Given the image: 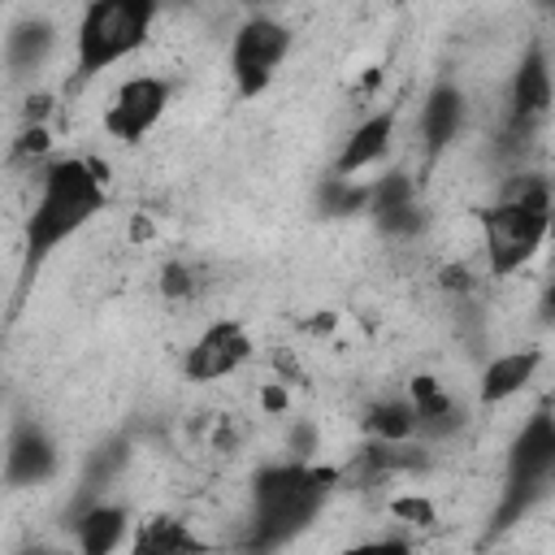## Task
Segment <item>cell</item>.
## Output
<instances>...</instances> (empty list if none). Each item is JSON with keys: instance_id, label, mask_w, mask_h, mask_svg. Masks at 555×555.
I'll list each match as a JSON object with an SVG mask.
<instances>
[{"instance_id": "18", "label": "cell", "mask_w": 555, "mask_h": 555, "mask_svg": "<svg viewBox=\"0 0 555 555\" xmlns=\"http://www.w3.org/2000/svg\"><path fill=\"white\" fill-rule=\"evenodd\" d=\"M364 429L373 434V442H416V408L408 395L399 399H377L364 416Z\"/></svg>"}, {"instance_id": "19", "label": "cell", "mask_w": 555, "mask_h": 555, "mask_svg": "<svg viewBox=\"0 0 555 555\" xmlns=\"http://www.w3.org/2000/svg\"><path fill=\"white\" fill-rule=\"evenodd\" d=\"M369 199H373V186H360V182L338 178V173H330V178L321 182V191H317V204H321L325 217L360 212V208H369Z\"/></svg>"}, {"instance_id": "15", "label": "cell", "mask_w": 555, "mask_h": 555, "mask_svg": "<svg viewBox=\"0 0 555 555\" xmlns=\"http://www.w3.org/2000/svg\"><path fill=\"white\" fill-rule=\"evenodd\" d=\"M390 139H395V108H382V113L364 117V121L347 134V143H343V152H338V160H334V173H338V178H351V173L377 165V160L390 152Z\"/></svg>"}, {"instance_id": "10", "label": "cell", "mask_w": 555, "mask_h": 555, "mask_svg": "<svg viewBox=\"0 0 555 555\" xmlns=\"http://www.w3.org/2000/svg\"><path fill=\"white\" fill-rule=\"evenodd\" d=\"M56 442L39 421H13L9 442H4V486L22 490V486H39L56 473Z\"/></svg>"}, {"instance_id": "14", "label": "cell", "mask_w": 555, "mask_h": 555, "mask_svg": "<svg viewBox=\"0 0 555 555\" xmlns=\"http://www.w3.org/2000/svg\"><path fill=\"white\" fill-rule=\"evenodd\" d=\"M130 533V516L121 503H82L74 512V542H78V555H113Z\"/></svg>"}, {"instance_id": "11", "label": "cell", "mask_w": 555, "mask_h": 555, "mask_svg": "<svg viewBox=\"0 0 555 555\" xmlns=\"http://www.w3.org/2000/svg\"><path fill=\"white\" fill-rule=\"evenodd\" d=\"M464 117H468V100H464L460 82L438 78V82L429 87L425 104H421V147H425V156H429V160H434V156H442V152L460 139Z\"/></svg>"}, {"instance_id": "7", "label": "cell", "mask_w": 555, "mask_h": 555, "mask_svg": "<svg viewBox=\"0 0 555 555\" xmlns=\"http://www.w3.org/2000/svg\"><path fill=\"white\" fill-rule=\"evenodd\" d=\"M169 100H173V87H169L165 78H156V74H134V78H126V82L113 91V100H108V108H104V130H108L113 139H121V143H139V139L165 117Z\"/></svg>"}, {"instance_id": "21", "label": "cell", "mask_w": 555, "mask_h": 555, "mask_svg": "<svg viewBox=\"0 0 555 555\" xmlns=\"http://www.w3.org/2000/svg\"><path fill=\"white\" fill-rule=\"evenodd\" d=\"M195 291H199V278H195V269H191V264L169 260V264L160 269V295H165V299L182 304V299H191Z\"/></svg>"}, {"instance_id": "25", "label": "cell", "mask_w": 555, "mask_h": 555, "mask_svg": "<svg viewBox=\"0 0 555 555\" xmlns=\"http://www.w3.org/2000/svg\"><path fill=\"white\" fill-rule=\"evenodd\" d=\"M542 312L555 321V282H551V286H546V295H542Z\"/></svg>"}, {"instance_id": "6", "label": "cell", "mask_w": 555, "mask_h": 555, "mask_svg": "<svg viewBox=\"0 0 555 555\" xmlns=\"http://www.w3.org/2000/svg\"><path fill=\"white\" fill-rule=\"evenodd\" d=\"M291 26L269 17V13H251L243 17V26L234 30L230 39V74H234V87L238 95H260L273 74L282 69V61L291 56Z\"/></svg>"}, {"instance_id": "13", "label": "cell", "mask_w": 555, "mask_h": 555, "mask_svg": "<svg viewBox=\"0 0 555 555\" xmlns=\"http://www.w3.org/2000/svg\"><path fill=\"white\" fill-rule=\"evenodd\" d=\"M538 369H542V347H516V351H503V356H494V360L481 369L477 399H481L486 408L507 403V399H516V395L538 377Z\"/></svg>"}, {"instance_id": "12", "label": "cell", "mask_w": 555, "mask_h": 555, "mask_svg": "<svg viewBox=\"0 0 555 555\" xmlns=\"http://www.w3.org/2000/svg\"><path fill=\"white\" fill-rule=\"evenodd\" d=\"M408 399L416 408V442H438V438H451L464 429V408L460 399H451L442 390V382L434 373H416L408 382Z\"/></svg>"}, {"instance_id": "22", "label": "cell", "mask_w": 555, "mask_h": 555, "mask_svg": "<svg viewBox=\"0 0 555 555\" xmlns=\"http://www.w3.org/2000/svg\"><path fill=\"white\" fill-rule=\"evenodd\" d=\"M343 555H412V546L403 538H369V542L347 546Z\"/></svg>"}, {"instance_id": "26", "label": "cell", "mask_w": 555, "mask_h": 555, "mask_svg": "<svg viewBox=\"0 0 555 555\" xmlns=\"http://www.w3.org/2000/svg\"><path fill=\"white\" fill-rule=\"evenodd\" d=\"M26 555H61V551H48V546H30Z\"/></svg>"}, {"instance_id": "2", "label": "cell", "mask_w": 555, "mask_h": 555, "mask_svg": "<svg viewBox=\"0 0 555 555\" xmlns=\"http://www.w3.org/2000/svg\"><path fill=\"white\" fill-rule=\"evenodd\" d=\"M104 182L108 173L91 156H52L39 169V195L26 217L22 234V278L30 282L43 260L74 238L100 208H104Z\"/></svg>"}, {"instance_id": "3", "label": "cell", "mask_w": 555, "mask_h": 555, "mask_svg": "<svg viewBox=\"0 0 555 555\" xmlns=\"http://www.w3.org/2000/svg\"><path fill=\"white\" fill-rule=\"evenodd\" d=\"M555 221V199L546 178L538 173H512L499 199L481 212V243H486V269L494 278L520 273L546 243Z\"/></svg>"}, {"instance_id": "23", "label": "cell", "mask_w": 555, "mask_h": 555, "mask_svg": "<svg viewBox=\"0 0 555 555\" xmlns=\"http://www.w3.org/2000/svg\"><path fill=\"white\" fill-rule=\"evenodd\" d=\"M390 507H395V516H403V520H412V525H429V520H434V507H429L425 499H395Z\"/></svg>"}, {"instance_id": "24", "label": "cell", "mask_w": 555, "mask_h": 555, "mask_svg": "<svg viewBox=\"0 0 555 555\" xmlns=\"http://www.w3.org/2000/svg\"><path fill=\"white\" fill-rule=\"evenodd\" d=\"M442 286H447V291H468L473 278H468L464 264H447V269H442Z\"/></svg>"}, {"instance_id": "16", "label": "cell", "mask_w": 555, "mask_h": 555, "mask_svg": "<svg viewBox=\"0 0 555 555\" xmlns=\"http://www.w3.org/2000/svg\"><path fill=\"white\" fill-rule=\"evenodd\" d=\"M52 43H56V26L48 17H22L4 35V61H9L13 74H30V69H39L48 61Z\"/></svg>"}, {"instance_id": "4", "label": "cell", "mask_w": 555, "mask_h": 555, "mask_svg": "<svg viewBox=\"0 0 555 555\" xmlns=\"http://www.w3.org/2000/svg\"><path fill=\"white\" fill-rule=\"evenodd\" d=\"M551 486H555V412L538 408L507 442L503 486H499V503H494L486 538L507 533L520 516H529L551 494Z\"/></svg>"}, {"instance_id": "8", "label": "cell", "mask_w": 555, "mask_h": 555, "mask_svg": "<svg viewBox=\"0 0 555 555\" xmlns=\"http://www.w3.org/2000/svg\"><path fill=\"white\" fill-rule=\"evenodd\" d=\"M555 104V82H551V61L542 39H529V48L520 52L512 82H507V130L512 134H529Z\"/></svg>"}, {"instance_id": "20", "label": "cell", "mask_w": 555, "mask_h": 555, "mask_svg": "<svg viewBox=\"0 0 555 555\" xmlns=\"http://www.w3.org/2000/svg\"><path fill=\"white\" fill-rule=\"evenodd\" d=\"M408 204H416V186H412V178H408L403 169H395V173H382V178L373 182V199H369L373 217H382V212H395V208H408Z\"/></svg>"}, {"instance_id": "17", "label": "cell", "mask_w": 555, "mask_h": 555, "mask_svg": "<svg viewBox=\"0 0 555 555\" xmlns=\"http://www.w3.org/2000/svg\"><path fill=\"white\" fill-rule=\"evenodd\" d=\"M130 555H212L208 542H199L182 520H147L139 525V533L130 538Z\"/></svg>"}, {"instance_id": "9", "label": "cell", "mask_w": 555, "mask_h": 555, "mask_svg": "<svg viewBox=\"0 0 555 555\" xmlns=\"http://www.w3.org/2000/svg\"><path fill=\"white\" fill-rule=\"evenodd\" d=\"M251 360V334L243 321H212L208 330H199V338L186 347L182 356V373L191 382H217L230 377L234 369H243Z\"/></svg>"}, {"instance_id": "5", "label": "cell", "mask_w": 555, "mask_h": 555, "mask_svg": "<svg viewBox=\"0 0 555 555\" xmlns=\"http://www.w3.org/2000/svg\"><path fill=\"white\" fill-rule=\"evenodd\" d=\"M152 0H91L74 26V82H91L95 74L139 52L152 35Z\"/></svg>"}, {"instance_id": "1", "label": "cell", "mask_w": 555, "mask_h": 555, "mask_svg": "<svg viewBox=\"0 0 555 555\" xmlns=\"http://www.w3.org/2000/svg\"><path fill=\"white\" fill-rule=\"evenodd\" d=\"M338 477H343L338 468L308 464V460L264 464L251 477V512L243 533L247 555H273L291 546L299 533H308L312 520L325 512Z\"/></svg>"}]
</instances>
